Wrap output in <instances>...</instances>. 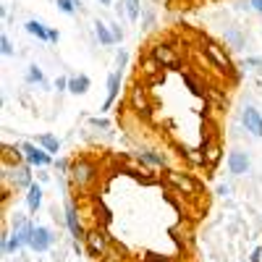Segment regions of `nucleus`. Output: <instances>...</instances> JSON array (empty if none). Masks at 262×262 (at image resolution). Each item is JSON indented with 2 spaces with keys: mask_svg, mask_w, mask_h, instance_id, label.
I'll list each match as a JSON object with an SVG mask.
<instances>
[{
  "mask_svg": "<svg viewBox=\"0 0 262 262\" xmlns=\"http://www.w3.org/2000/svg\"><path fill=\"white\" fill-rule=\"evenodd\" d=\"M55 6H58V11H63L66 16H74L81 3H79V0H55Z\"/></svg>",
  "mask_w": 262,
  "mask_h": 262,
  "instance_id": "393cba45",
  "label": "nucleus"
},
{
  "mask_svg": "<svg viewBox=\"0 0 262 262\" xmlns=\"http://www.w3.org/2000/svg\"><path fill=\"white\" fill-rule=\"evenodd\" d=\"M165 179L170 186H176L181 194L186 196H202V184L191 179L189 173H181V170H165Z\"/></svg>",
  "mask_w": 262,
  "mask_h": 262,
  "instance_id": "7ed1b4c3",
  "label": "nucleus"
},
{
  "mask_svg": "<svg viewBox=\"0 0 262 262\" xmlns=\"http://www.w3.org/2000/svg\"><path fill=\"white\" fill-rule=\"evenodd\" d=\"M139 69H142V76L149 79L152 84H160V81H163V66H160L155 58H152V55H147V58L142 60Z\"/></svg>",
  "mask_w": 262,
  "mask_h": 262,
  "instance_id": "ddd939ff",
  "label": "nucleus"
},
{
  "mask_svg": "<svg viewBox=\"0 0 262 262\" xmlns=\"http://www.w3.org/2000/svg\"><path fill=\"white\" fill-rule=\"evenodd\" d=\"M48 42H58V29H50V34H48Z\"/></svg>",
  "mask_w": 262,
  "mask_h": 262,
  "instance_id": "4c0bfd02",
  "label": "nucleus"
},
{
  "mask_svg": "<svg viewBox=\"0 0 262 262\" xmlns=\"http://www.w3.org/2000/svg\"><path fill=\"white\" fill-rule=\"evenodd\" d=\"M111 29H113V37H116V42L123 37V32H121V27H116V24H111Z\"/></svg>",
  "mask_w": 262,
  "mask_h": 262,
  "instance_id": "c9c22d12",
  "label": "nucleus"
},
{
  "mask_svg": "<svg viewBox=\"0 0 262 262\" xmlns=\"http://www.w3.org/2000/svg\"><path fill=\"white\" fill-rule=\"evenodd\" d=\"M90 126H95V128H111V121H107V118H90Z\"/></svg>",
  "mask_w": 262,
  "mask_h": 262,
  "instance_id": "c756f323",
  "label": "nucleus"
},
{
  "mask_svg": "<svg viewBox=\"0 0 262 262\" xmlns=\"http://www.w3.org/2000/svg\"><path fill=\"white\" fill-rule=\"evenodd\" d=\"M95 34H97V39H100V45H116V37H113V29H111V24H102V21H97L95 24Z\"/></svg>",
  "mask_w": 262,
  "mask_h": 262,
  "instance_id": "f3484780",
  "label": "nucleus"
},
{
  "mask_svg": "<svg viewBox=\"0 0 262 262\" xmlns=\"http://www.w3.org/2000/svg\"><path fill=\"white\" fill-rule=\"evenodd\" d=\"M84 242H86V252H90V257H105L111 236H107L105 228H92V231H86Z\"/></svg>",
  "mask_w": 262,
  "mask_h": 262,
  "instance_id": "423d86ee",
  "label": "nucleus"
},
{
  "mask_svg": "<svg viewBox=\"0 0 262 262\" xmlns=\"http://www.w3.org/2000/svg\"><path fill=\"white\" fill-rule=\"evenodd\" d=\"M142 262H170V259H168V257H160V254H152V252H149V254H144V259H142Z\"/></svg>",
  "mask_w": 262,
  "mask_h": 262,
  "instance_id": "7c9ffc66",
  "label": "nucleus"
},
{
  "mask_svg": "<svg viewBox=\"0 0 262 262\" xmlns=\"http://www.w3.org/2000/svg\"><path fill=\"white\" fill-rule=\"evenodd\" d=\"M184 84L189 86V90H191V95L194 97H205V90H202V84L200 81H196L191 74H184Z\"/></svg>",
  "mask_w": 262,
  "mask_h": 262,
  "instance_id": "b1692460",
  "label": "nucleus"
},
{
  "mask_svg": "<svg viewBox=\"0 0 262 262\" xmlns=\"http://www.w3.org/2000/svg\"><path fill=\"white\" fill-rule=\"evenodd\" d=\"M90 86H92V81H90V76H84V74L69 79V92L71 95H86V92H90Z\"/></svg>",
  "mask_w": 262,
  "mask_h": 262,
  "instance_id": "2eb2a0df",
  "label": "nucleus"
},
{
  "mask_svg": "<svg viewBox=\"0 0 262 262\" xmlns=\"http://www.w3.org/2000/svg\"><path fill=\"white\" fill-rule=\"evenodd\" d=\"M123 8H126V16H128L131 21H137V18H139V11H142L139 0H123Z\"/></svg>",
  "mask_w": 262,
  "mask_h": 262,
  "instance_id": "bb28decb",
  "label": "nucleus"
},
{
  "mask_svg": "<svg viewBox=\"0 0 262 262\" xmlns=\"http://www.w3.org/2000/svg\"><path fill=\"white\" fill-rule=\"evenodd\" d=\"M221 155H223L221 144H217V142H210V144H207V149H205V165L212 170L217 163H221Z\"/></svg>",
  "mask_w": 262,
  "mask_h": 262,
  "instance_id": "6ab92c4d",
  "label": "nucleus"
},
{
  "mask_svg": "<svg viewBox=\"0 0 262 262\" xmlns=\"http://www.w3.org/2000/svg\"><path fill=\"white\" fill-rule=\"evenodd\" d=\"M55 90H58V92H63V90H69V79H66V76L55 79Z\"/></svg>",
  "mask_w": 262,
  "mask_h": 262,
  "instance_id": "2f4dec72",
  "label": "nucleus"
},
{
  "mask_svg": "<svg viewBox=\"0 0 262 262\" xmlns=\"http://www.w3.org/2000/svg\"><path fill=\"white\" fill-rule=\"evenodd\" d=\"M0 53H3L6 58H8V55H13V42H11V39H8L6 34L0 37Z\"/></svg>",
  "mask_w": 262,
  "mask_h": 262,
  "instance_id": "cd10ccee",
  "label": "nucleus"
},
{
  "mask_svg": "<svg viewBox=\"0 0 262 262\" xmlns=\"http://www.w3.org/2000/svg\"><path fill=\"white\" fill-rule=\"evenodd\" d=\"M71 181H74V186H79V189L92 186V184L97 181V165H95L92 160H86V158L74 160V165H71Z\"/></svg>",
  "mask_w": 262,
  "mask_h": 262,
  "instance_id": "f03ea898",
  "label": "nucleus"
},
{
  "mask_svg": "<svg viewBox=\"0 0 262 262\" xmlns=\"http://www.w3.org/2000/svg\"><path fill=\"white\" fill-rule=\"evenodd\" d=\"M139 160L147 163V165H152V168H163V165H165V155H160V152H152V149L139 152Z\"/></svg>",
  "mask_w": 262,
  "mask_h": 262,
  "instance_id": "412c9836",
  "label": "nucleus"
},
{
  "mask_svg": "<svg viewBox=\"0 0 262 262\" xmlns=\"http://www.w3.org/2000/svg\"><path fill=\"white\" fill-rule=\"evenodd\" d=\"M21 149H24V158L32 168H42V165H50V152L48 149H42L32 142H24L21 144Z\"/></svg>",
  "mask_w": 262,
  "mask_h": 262,
  "instance_id": "1a4fd4ad",
  "label": "nucleus"
},
{
  "mask_svg": "<svg viewBox=\"0 0 262 262\" xmlns=\"http://www.w3.org/2000/svg\"><path fill=\"white\" fill-rule=\"evenodd\" d=\"M27 81L29 84H45V74H42V69L37 63H32L29 69H27Z\"/></svg>",
  "mask_w": 262,
  "mask_h": 262,
  "instance_id": "5701e85b",
  "label": "nucleus"
},
{
  "mask_svg": "<svg viewBox=\"0 0 262 262\" xmlns=\"http://www.w3.org/2000/svg\"><path fill=\"white\" fill-rule=\"evenodd\" d=\"M24 29L32 34V37H37V39H42V42H48V34H50V29L42 24V21H37V18H29L27 24H24Z\"/></svg>",
  "mask_w": 262,
  "mask_h": 262,
  "instance_id": "dca6fc26",
  "label": "nucleus"
},
{
  "mask_svg": "<svg viewBox=\"0 0 262 262\" xmlns=\"http://www.w3.org/2000/svg\"><path fill=\"white\" fill-rule=\"evenodd\" d=\"M116 60H118V71H121V69H123V66H126V60H128V55H126V53H123V50H121V53H118V58H116Z\"/></svg>",
  "mask_w": 262,
  "mask_h": 262,
  "instance_id": "72a5a7b5",
  "label": "nucleus"
},
{
  "mask_svg": "<svg viewBox=\"0 0 262 262\" xmlns=\"http://www.w3.org/2000/svg\"><path fill=\"white\" fill-rule=\"evenodd\" d=\"M202 53L207 55V60H210V66L212 69H217L223 76H228V79H238V71H236V66H233V60H231V55L226 53V48H221L217 42H212V39H202Z\"/></svg>",
  "mask_w": 262,
  "mask_h": 262,
  "instance_id": "f257e3e1",
  "label": "nucleus"
},
{
  "mask_svg": "<svg viewBox=\"0 0 262 262\" xmlns=\"http://www.w3.org/2000/svg\"><path fill=\"white\" fill-rule=\"evenodd\" d=\"M249 6H252L257 13H262V0H249Z\"/></svg>",
  "mask_w": 262,
  "mask_h": 262,
  "instance_id": "e433bc0d",
  "label": "nucleus"
},
{
  "mask_svg": "<svg viewBox=\"0 0 262 262\" xmlns=\"http://www.w3.org/2000/svg\"><path fill=\"white\" fill-rule=\"evenodd\" d=\"M118 92H121V71H113L111 76H107V97L102 102V111H111L116 97H118Z\"/></svg>",
  "mask_w": 262,
  "mask_h": 262,
  "instance_id": "4468645a",
  "label": "nucleus"
},
{
  "mask_svg": "<svg viewBox=\"0 0 262 262\" xmlns=\"http://www.w3.org/2000/svg\"><path fill=\"white\" fill-rule=\"evenodd\" d=\"M39 147L42 149H48L50 152V155H58V149H60V142L53 137V134H42L39 137Z\"/></svg>",
  "mask_w": 262,
  "mask_h": 262,
  "instance_id": "4be33fe9",
  "label": "nucleus"
},
{
  "mask_svg": "<svg viewBox=\"0 0 262 262\" xmlns=\"http://www.w3.org/2000/svg\"><path fill=\"white\" fill-rule=\"evenodd\" d=\"M71 165H74V163H69V160H63V158H58V160H55V168H58L60 173H71Z\"/></svg>",
  "mask_w": 262,
  "mask_h": 262,
  "instance_id": "c85d7f7f",
  "label": "nucleus"
},
{
  "mask_svg": "<svg viewBox=\"0 0 262 262\" xmlns=\"http://www.w3.org/2000/svg\"><path fill=\"white\" fill-rule=\"evenodd\" d=\"M63 223H66V228L71 231V236H76L79 242H81V238H86V231H84V226H81V221H79V210H76V205H74L71 200H66Z\"/></svg>",
  "mask_w": 262,
  "mask_h": 262,
  "instance_id": "6e6552de",
  "label": "nucleus"
},
{
  "mask_svg": "<svg viewBox=\"0 0 262 262\" xmlns=\"http://www.w3.org/2000/svg\"><path fill=\"white\" fill-rule=\"evenodd\" d=\"M242 123H244V128L249 131L252 137H262V116H259V111L257 107H252V105H247L244 107V113H242Z\"/></svg>",
  "mask_w": 262,
  "mask_h": 262,
  "instance_id": "9b49d317",
  "label": "nucleus"
},
{
  "mask_svg": "<svg viewBox=\"0 0 262 262\" xmlns=\"http://www.w3.org/2000/svg\"><path fill=\"white\" fill-rule=\"evenodd\" d=\"M149 55L155 58L163 69H179V66H181V58L173 53V48L165 45V42H155V45L149 48Z\"/></svg>",
  "mask_w": 262,
  "mask_h": 262,
  "instance_id": "0eeeda50",
  "label": "nucleus"
},
{
  "mask_svg": "<svg viewBox=\"0 0 262 262\" xmlns=\"http://www.w3.org/2000/svg\"><path fill=\"white\" fill-rule=\"evenodd\" d=\"M13 184L16 189H29L34 181H32V165H6L3 163V184Z\"/></svg>",
  "mask_w": 262,
  "mask_h": 262,
  "instance_id": "39448f33",
  "label": "nucleus"
},
{
  "mask_svg": "<svg viewBox=\"0 0 262 262\" xmlns=\"http://www.w3.org/2000/svg\"><path fill=\"white\" fill-rule=\"evenodd\" d=\"M128 107L134 111L139 118H149L152 116V102H149V95H147V86L144 84H134L128 92Z\"/></svg>",
  "mask_w": 262,
  "mask_h": 262,
  "instance_id": "20e7f679",
  "label": "nucleus"
},
{
  "mask_svg": "<svg viewBox=\"0 0 262 262\" xmlns=\"http://www.w3.org/2000/svg\"><path fill=\"white\" fill-rule=\"evenodd\" d=\"M55 244V233L48 226H34V236H32V249L34 252H48Z\"/></svg>",
  "mask_w": 262,
  "mask_h": 262,
  "instance_id": "9d476101",
  "label": "nucleus"
},
{
  "mask_svg": "<svg viewBox=\"0 0 262 262\" xmlns=\"http://www.w3.org/2000/svg\"><path fill=\"white\" fill-rule=\"evenodd\" d=\"M100 3H102V6H113V0H100Z\"/></svg>",
  "mask_w": 262,
  "mask_h": 262,
  "instance_id": "ea45409f",
  "label": "nucleus"
},
{
  "mask_svg": "<svg viewBox=\"0 0 262 262\" xmlns=\"http://www.w3.org/2000/svg\"><path fill=\"white\" fill-rule=\"evenodd\" d=\"M247 69H259V66H262V58H247Z\"/></svg>",
  "mask_w": 262,
  "mask_h": 262,
  "instance_id": "473e14b6",
  "label": "nucleus"
},
{
  "mask_svg": "<svg viewBox=\"0 0 262 262\" xmlns=\"http://www.w3.org/2000/svg\"><path fill=\"white\" fill-rule=\"evenodd\" d=\"M21 158H24V149H21V147H11V144L3 147V163L6 165H18Z\"/></svg>",
  "mask_w": 262,
  "mask_h": 262,
  "instance_id": "aec40b11",
  "label": "nucleus"
},
{
  "mask_svg": "<svg viewBox=\"0 0 262 262\" xmlns=\"http://www.w3.org/2000/svg\"><path fill=\"white\" fill-rule=\"evenodd\" d=\"M217 194H223V196L231 194V186H226V184H223V186H217Z\"/></svg>",
  "mask_w": 262,
  "mask_h": 262,
  "instance_id": "58836bf2",
  "label": "nucleus"
},
{
  "mask_svg": "<svg viewBox=\"0 0 262 262\" xmlns=\"http://www.w3.org/2000/svg\"><path fill=\"white\" fill-rule=\"evenodd\" d=\"M228 170L233 173V176H244V173L249 170V155L242 149H233L228 155Z\"/></svg>",
  "mask_w": 262,
  "mask_h": 262,
  "instance_id": "f8f14e48",
  "label": "nucleus"
},
{
  "mask_svg": "<svg viewBox=\"0 0 262 262\" xmlns=\"http://www.w3.org/2000/svg\"><path fill=\"white\" fill-rule=\"evenodd\" d=\"M39 205H42V186L39 184H32L27 189V207H29V212H37Z\"/></svg>",
  "mask_w": 262,
  "mask_h": 262,
  "instance_id": "a211bd4d",
  "label": "nucleus"
},
{
  "mask_svg": "<svg viewBox=\"0 0 262 262\" xmlns=\"http://www.w3.org/2000/svg\"><path fill=\"white\" fill-rule=\"evenodd\" d=\"M184 158H186L191 165H205V149H186Z\"/></svg>",
  "mask_w": 262,
  "mask_h": 262,
  "instance_id": "a878e982",
  "label": "nucleus"
},
{
  "mask_svg": "<svg viewBox=\"0 0 262 262\" xmlns=\"http://www.w3.org/2000/svg\"><path fill=\"white\" fill-rule=\"evenodd\" d=\"M252 262H262V247H257V249L252 252Z\"/></svg>",
  "mask_w": 262,
  "mask_h": 262,
  "instance_id": "f704fd0d",
  "label": "nucleus"
}]
</instances>
